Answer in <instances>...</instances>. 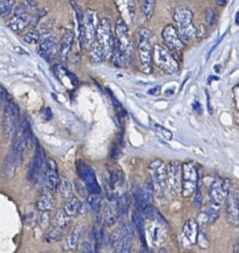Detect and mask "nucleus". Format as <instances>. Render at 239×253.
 Returning <instances> with one entry per match:
<instances>
[{"label":"nucleus","instance_id":"obj_1","mask_svg":"<svg viewBox=\"0 0 239 253\" xmlns=\"http://www.w3.org/2000/svg\"><path fill=\"white\" fill-rule=\"evenodd\" d=\"M145 215L148 220L147 232L154 246H160L167 237V225L161 214L151 205L144 210Z\"/></svg>","mask_w":239,"mask_h":253},{"label":"nucleus","instance_id":"obj_2","mask_svg":"<svg viewBox=\"0 0 239 253\" xmlns=\"http://www.w3.org/2000/svg\"><path fill=\"white\" fill-rule=\"evenodd\" d=\"M151 33L145 28H141L137 34V47L141 69L144 74H150L152 71L153 48L150 44Z\"/></svg>","mask_w":239,"mask_h":253},{"label":"nucleus","instance_id":"obj_3","mask_svg":"<svg viewBox=\"0 0 239 253\" xmlns=\"http://www.w3.org/2000/svg\"><path fill=\"white\" fill-rule=\"evenodd\" d=\"M173 18L183 41H191L197 37V28L193 25V12L188 6L176 8Z\"/></svg>","mask_w":239,"mask_h":253},{"label":"nucleus","instance_id":"obj_4","mask_svg":"<svg viewBox=\"0 0 239 253\" xmlns=\"http://www.w3.org/2000/svg\"><path fill=\"white\" fill-rule=\"evenodd\" d=\"M153 62L159 69L168 75H174L179 70L178 60L173 54L160 45L153 47Z\"/></svg>","mask_w":239,"mask_h":253},{"label":"nucleus","instance_id":"obj_5","mask_svg":"<svg viewBox=\"0 0 239 253\" xmlns=\"http://www.w3.org/2000/svg\"><path fill=\"white\" fill-rule=\"evenodd\" d=\"M199 175L194 163L186 162L182 165V195L191 197L198 189Z\"/></svg>","mask_w":239,"mask_h":253},{"label":"nucleus","instance_id":"obj_6","mask_svg":"<svg viewBox=\"0 0 239 253\" xmlns=\"http://www.w3.org/2000/svg\"><path fill=\"white\" fill-rule=\"evenodd\" d=\"M114 40H115V38L112 35L110 21L108 19L104 18L99 23V26L97 29V35H96V41L100 44V46L104 50L106 58H112Z\"/></svg>","mask_w":239,"mask_h":253},{"label":"nucleus","instance_id":"obj_7","mask_svg":"<svg viewBox=\"0 0 239 253\" xmlns=\"http://www.w3.org/2000/svg\"><path fill=\"white\" fill-rule=\"evenodd\" d=\"M230 186L231 184L229 182V180H222L219 178L215 179L209 187L210 204L220 207L222 203L225 201Z\"/></svg>","mask_w":239,"mask_h":253},{"label":"nucleus","instance_id":"obj_8","mask_svg":"<svg viewBox=\"0 0 239 253\" xmlns=\"http://www.w3.org/2000/svg\"><path fill=\"white\" fill-rule=\"evenodd\" d=\"M227 222L232 226H239V191L230 186L225 198Z\"/></svg>","mask_w":239,"mask_h":253},{"label":"nucleus","instance_id":"obj_9","mask_svg":"<svg viewBox=\"0 0 239 253\" xmlns=\"http://www.w3.org/2000/svg\"><path fill=\"white\" fill-rule=\"evenodd\" d=\"M99 23L97 12L92 9H87L84 13V46L87 49H90L92 44L96 41Z\"/></svg>","mask_w":239,"mask_h":253},{"label":"nucleus","instance_id":"obj_10","mask_svg":"<svg viewBox=\"0 0 239 253\" xmlns=\"http://www.w3.org/2000/svg\"><path fill=\"white\" fill-rule=\"evenodd\" d=\"M162 39L166 48L172 54H179L185 48V44L180 37L178 30L171 24L167 25L162 31Z\"/></svg>","mask_w":239,"mask_h":253},{"label":"nucleus","instance_id":"obj_11","mask_svg":"<svg viewBox=\"0 0 239 253\" xmlns=\"http://www.w3.org/2000/svg\"><path fill=\"white\" fill-rule=\"evenodd\" d=\"M115 35L116 39L121 46L122 50L125 52L127 58L133 53V43L131 40V36L128 28V24L124 19L120 18L117 20L115 25Z\"/></svg>","mask_w":239,"mask_h":253},{"label":"nucleus","instance_id":"obj_12","mask_svg":"<svg viewBox=\"0 0 239 253\" xmlns=\"http://www.w3.org/2000/svg\"><path fill=\"white\" fill-rule=\"evenodd\" d=\"M167 185L175 196L182 192V166L178 161H171L167 166Z\"/></svg>","mask_w":239,"mask_h":253},{"label":"nucleus","instance_id":"obj_13","mask_svg":"<svg viewBox=\"0 0 239 253\" xmlns=\"http://www.w3.org/2000/svg\"><path fill=\"white\" fill-rule=\"evenodd\" d=\"M77 173L78 176L80 177L82 179V181L85 183L86 188L90 193H101V189L97 182L95 172L89 165L83 162H79L77 164Z\"/></svg>","mask_w":239,"mask_h":253},{"label":"nucleus","instance_id":"obj_14","mask_svg":"<svg viewBox=\"0 0 239 253\" xmlns=\"http://www.w3.org/2000/svg\"><path fill=\"white\" fill-rule=\"evenodd\" d=\"M149 172L153 184H156L159 189L164 191L167 187V167L164 162L160 159L153 160L149 165Z\"/></svg>","mask_w":239,"mask_h":253},{"label":"nucleus","instance_id":"obj_15","mask_svg":"<svg viewBox=\"0 0 239 253\" xmlns=\"http://www.w3.org/2000/svg\"><path fill=\"white\" fill-rule=\"evenodd\" d=\"M59 46L60 44L58 39L51 36V37L46 38L41 44L39 45L37 52L44 59L51 61L55 58L57 53L60 51Z\"/></svg>","mask_w":239,"mask_h":253},{"label":"nucleus","instance_id":"obj_16","mask_svg":"<svg viewBox=\"0 0 239 253\" xmlns=\"http://www.w3.org/2000/svg\"><path fill=\"white\" fill-rule=\"evenodd\" d=\"M115 5L127 24H132L136 16L135 0H114Z\"/></svg>","mask_w":239,"mask_h":253},{"label":"nucleus","instance_id":"obj_17","mask_svg":"<svg viewBox=\"0 0 239 253\" xmlns=\"http://www.w3.org/2000/svg\"><path fill=\"white\" fill-rule=\"evenodd\" d=\"M33 14H22V13H14V16L8 23V27L15 33L21 34L25 31V29L32 22Z\"/></svg>","mask_w":239,"mask_h":253},{"label":"nucleus","instance_id":"obj_18","mask_svg":"<svg viewBox=\"0 0 239 253\" xmlns=\"http://www.w3.org/2000/svg\"><path fill=\"white\" fill-rule=\"evenodd\" d=\"M73 40H74V33L71 30H66L60 43L59 56L61 61H66L73 44Z\"/></svg>","mask_w":239,"mask_h":253},{"label":"nucleus","instance_id":"obj_19","mask_svg":"<svg viewBox=\"0 0 239 253\" xmlns=\"http://www.w3.org/2000/svg\"><path fill=\"white\" fill-rule=\"evenodd\" d=\"M56 206V198L49 190H43L39 195L37 208L41 212H49Z\"/></svg>","mask_w":239,"mask_h":253},{"label":"nucleus","instance_id":"obj_20","mask_svg":"<svg viewBox=\"0 0 239 253\" xmlns=\"http://www.w3.org/2000/svg\"><path fill=\"white\" fill-rule=\"evenodd\" d=\"M199 234H200L199 226L194 220H189L185 223L183 227V236L190 244H196L198 242Z\"/></svg>","mask_w":239,"mask_h":253},{"label":"nucleus","instance_id":"obj_21","mask_svg":"<svg viewBox=\"0 0 239 253\" xmlns=\"http://www.w3.org/2000/svg\"><path fill=\"white\" fill-rule=\"evenodd\" d=\"M85 227L84 226H77L71 233V234L69 235V237L67 238L64 246H63V250L64 251H74L77 248L78 245V241L80 239V236L83 234Z\"/></svg>","mask_w":239,"mask_h":253},{"label":"nucleus","instance_id":"obj_22","mask_svg":"<svg viewBox=\"0 0 239 253\" xmlns=\"http://www.w3.org/2000/svg\"><path fill=\"white\" fill-rule=\"evenodd\" d=\"M102 219L107 226H112L116 223L117 220V206L116 209L113 207L112 203L110 202H103L102 203Z\"/></svg>","mask_w":239,"mask_h":253},{"label":"nucleus","instance_id":"obj_23","mask_svg":"<svg viewBox=\"0 0 239 253\" xmlns=\"http://www.w3.org/2000/svg\"><path fill=\"white\" fill-rule=\"evenodd\" d=\"M47 178L48 182L50 184V187L53 190H56L60 185L59 180V172H58V166L54 159L48 160V166H47Z\"/></svg>","mask_w":239,"mask_h":253},{"label":"nucleus","instance_id":"obj_24","mask_svg":"<svg viewBox=\"0 0 239 253\" xmlns=\"http://www.w3.org/2000/svg\"><path fill=\"white\" fill-rule=\"evenodd\" d=\"M113 63L117 67H125L126 66V59L127 56L125 52L122 50L121 46H120L119 42L115 38L114 40V48H113V54L111 58Z\"/></svg>","mask_w":239,"mask_h":253},{"label":"nucleus","instance_id":"obj_25","mask_svg":"<svg viewBox=\"0 0 239 253\" xmlns=\"http://www.w3.org/2000/svg\"><path fill=\"white\" fill-rule=\"evenodd\" d=\"M124 237L121 241V243L119 244L118 251L121 253H128L132 249V244H133V239H134V234L133 230L129 225L124 226Z\"/></svg>","mask_w":239,"mask_h":253},{"label":"nucleus","instance_id":"obj_26","mask_svg":"<svg viewBox=\"0 0 239 253\" xmlns=\"http://www.w3.org/2000/svg\"><path fill=\"white\" fill-rule=\"evenodd\" d=\"M142 212L137 210L136 212H134L133 214V224L134 226L136 227L139 234V237L141 238V241H142V244L143 246H146V243H145V228H144V220H143V216H142Z\"/></svg>","mask_w":239,"mask_h":253},{"label":"nucleus","instance_id":"obj_27","mask_svg":"<svg viewBox=\"0 0 239 253\" xmlns=\"http://www.w3.org/2000/svg\"><path fill=\"white\" fill-rule=\"evenodd\" d=\"M22 136H23V138L25 141L26 148L29 150H32L33 147L36 144V142H35V137H34L31 126L26 119H24L22 122Z\"/></svg>","mask_w":239,"mask_h":253},{"label":"nucleus","instance_id":"obj_28","mask_svg":"<svg viewBox=\"0 0 239 253\" xmlns=\"http://www.w3.org/2000/svg\"><path fill=\"white\" fill-rule=\"evenodd\" d=\"M69 214L65 212V210H59L58 213L56 214L55 216V223L58 229H60L61 231H64L68 228L70 224V219Z\"/></svg>","mask_w":239,"mask_h":253},{"label":"nucleus","instance_id":"obj_29","mask_svg":"<svg viewBox=\"0 0 239 253\" xmlns=\"http://www.w3.org/2000/svg\"><path fill=\"white\" fill-rule=\"evenodd\" d=\"M90 56H91V61L94 63H100L104 59H106V55L100 44L95 41L92 46L90 47Z\"/></svg>","mask_w":239,"mask_h":253},{"label":"nucleus","instance_id":"obj_30","mask_svg":"<svg viewBox=\"0 0 239 253\" xmlns=\"http://www.w3.org/2000/svg\"><path fill=\"white\" fill-rule=\"evenodd\" d=\"M38 6V3L35 0H23V1L16 7L14 13L22 14H34Z\"/></svg>","mask_w":239,"mask_h":253},{"label":"nucleus","instance_id":"obj_31","mask_svg":"<svg viewBox=\"0 0 239 253\" xmlns=\"http://www.w3.org/2000/svg\"><path fill=\"white\" fill-rule=\"evenodd\" d=\"M81 204L75 197H70L69 200L64 204V210L70 216H76L80 213Z\"/></svg>","mask_w":239,"mask_h":253},{"label":"nucleus","instance_id":"obj_32","mask_svg":"<svg viewBox=\"0 0 239 253\" xmlns=\"http://www.w3.org/2000/svg\"><path fill=\"white\" fill-rule=\"evenodd\" d=\"M133 196H134V202H135V206H136L137 210H139L140 212H144L147 205L144 201L142 190L139 186H135Z\"/></svg>","mask_w":239,"mask_h":253},{"label":"nucleus","instance_id":"obj_33","mask_svg":"<svg viewBox=\"0 0 239 253\" xmlns=\"http://www.w3.org/2000/svg\"><path fill=\"white\" fill-rule=\"evenodd\" d=\"M40 173H41V171H40V169L38 168V166L36 165V163L34 162V160H32L31 163L29 164V167H28L27 179L29 180V181H30L31 183L35 184V183L38 182L39 176L41 175Z\"/></svg>","mask_w":239,"mask_h":253},{"label":"nucleus","instance_id":"obj_34","mask_svg":"<svg viewBox=\"0 0 239 253\" xmlns=\"http://www.w3.org/2000/svg\"><path fill=\"white\" fill-rule=\"evenodd\" d=\"M15 7L14 0H0V14L4 18L8 16Z\"/></svg>","mask_w":239,"mask_h":253},{"label":"nucleus","instance_id":"obj_35","mask_svg":"<svg viewBox=\"0 0 239 253\" xmlns=\"http://www.w3.org/2000/svg\"><path fill=\"white\" fill-rule=\"evenodd\" d=\"M59 191L63 199H69L71 197V183L68 179L62 178L60 180Z\"/></svg>","mask_w":239,"mask_h":253},{"label":"nucleus","instance_id":"obj_36","mask_svg":"<svg viewBox=\"0 0 239 253\" xmlns=\"http://www.w3.org/2000/svg\"><path fill=\"white\" fill-rule=\"evenodd\" d=\"M88 203L91 207V209L96 213L98 214L100 212V209L102 208V198L100 196V193L99 194H95V193H90L89 197H88Z\"/></svg>","mask_w":239,"mask_h":253},{"label":"nucleus","instance_id":"obj_37","mask_svg":"<svg viewBox=\"0 0 239 253\" xmlns=\"http://www.w3.org/2000/svg\"><path fill=\"white\" fill-rule=\"evenodd\" d=\"M155 0H143L142 2V14L146 20H149L154 12Z\"/></svg>","mask_w":239,"mask_h":253},{"label":"nucleus","instance_id":"obj_38","mask_svg":"<svg viewBox=\"0 0 239 253\" xmlns=\"http://www.w3.org/2000/svg\"><path fill=\"white\" fill-rule=\"evenodd\" d=\"M124 237V231L122 229H116L110 234V244L112 246H119Z\"/></svg>","mask_w":239,"mask_h":253},{"label":"nucleus","instance_id":"obj_39","mask_svg":"<svg viewBox=\"0 0 239 253\" xmlns=\"http://www.w3.org/2000/svg\"><path fill=\"white\" fill-rule=\"evenodd\" d=\"M117 211L120 216H125L128 213V202L126 196H121L117 202Z\"/></svg>","mask_w":239,"mask_h":253},{"label":"nucleus","instance_id":"obj_40","mask_svg":"<svg viewBox=\"0 0 239 253\" xmlns=\"http://www.w3.org/2000/svg\"><path fill=\"white\" fill-rule=\"evenodd\" d=\"M41 33H40V31H35V30H32V31H29L26 36L24 37V41L27 43V44H30V45H33V44H37L40 39H41Z\"/></svg>","mask_w":239,"mask_h":253},{"label":"nucleus","instance_id":"obj_41","mask_svg":"<svg viewBox=\"0 0 239 253\" xmlns=\"http://www.w3.org/2000/svg\"><path fill=\"white\" fill-rule=\"evenodd\" d=\"M60 229H58V230H53L51 231L47 236H46V241L48 242H56V241H59L61 239V233H60Z\"/></svg>","mask_w":239,"mask_h":253},{"label":"nucleus","instance_id":"obj_42","mask_svg":"<svg viewBox=\"0 0 239 253\" xmlns=\"http://www.w3.org/2000/svg\"><path fill=\"white\" fill-rule=\"evenodd\" d=\"M39 224L40 226L42 227V229L47 230L50 226V216L47 214V212H44L41 215H40V219H39Z\"/></svg>","mask_w":239,"mask_h":253},{"label":"nucleus","instance_id":"obj_43","mask_svg":"<svg viewBox=\"0 0 239 253\" xmlns=\"http://www.w3.org/2000/svg\"><path fill=\"white\" fill-rule=\"evenodd\" d=\"M151 123H152V122H151ZM152 125H153V128H154L155 130H157L159 133H160L166 139H171V138H172V133H171V132H169L168 130H166L165 128H163L162 126L158 125V124H156V123H152Z\"/></svg>","mask_w":239,"mask_h":253},{"label":"nucleus","instance_id":"obj_44","mask_svg":"<svg viewBox=\"0 0 239 253\" xmlns=\"http://www.w3.org/2000/svg\"><path fill=\"white\" fill-rule=\"evenodd\" d=\"M216 19H217V14L215 12L214 9L212 8H208L206 10V22L209 26L213 25L215 22H216Z\"/></svg>","mask_w":239,"mask_h":253},{"label":"nucleus","instance_id":"obj_45","mask_svg":"<svg viewBox=\"0 0 239 253\" xmlns=\"http://www.w3.org/2000/svg\"><path fill=\"white\" fill-rule=\"evenodd\" d=\"M233 101L235 108L239 111V83L233 88Z\"/></svg>","mask_w":239,"mask_h":253},{"label":"nucleus","instance_id":"obj_46","mask_svg":"<svg viewBox=\"0 0 239 253\" xmlns=\"http://www.w3.org/2000/svg\"><path fill=\"white\" fill-rule=\"evenodd\" d=\"M198 243L200 244V246L202 248H208L209 247V241L207 240L206 236L204 234H199V237H198Z\"/></svg>","mask_w":239,"mask_h":253},{"label":"nucleus","instance_id":"obj_47","mask_svg":"<svg viewBox=\"0 0 239 253\" xmlns=\"http://www.w3.org/2000/svg\"><path fill=\"white\" fill-rule=\"evenodd\" d=\"M79 250L82 251V252H87V253H90V252L93 251L92 246H91L90 243L87 242V241H83V242L80 244V249H79Z\"/></svg>","mask_w":239,"mask_h":253},{"label":"nucleus","instance_id":"obj_48","mask_svg":"<svg viewBox=\"0 0 239 253\" xmlns=\"http://www.w3.org/2000/svg\"><path fill=\"white\" fill-rule=\"evenodd\" d=\"M197 194H196V196H195V201H194V204H195V206L197 207V208H200L201 206H202V196H201V193L198 191V189H197Z\"/></svg>","mask_w":239,"mask_h":253},{"label":"nucleus","instance_id":"obj_49","mask_svg":"<svg viewBox=\"0 0 239 253\" xmlns=\"http://www.w3.org/2000/svg\"><path fill=\"white\" fill-rule=\"evenodd\" d=\"M205 34H206V30H205V27L203 25H201L200 27L197 28V38L198 39L204 38Z\"/></svg>","mask_w":239,"mask_h":253},{"label":"nucleus","instance_id":"obj_50","mask_svg":"<svg viewBox=\"0 0 239 253\" xmlns=\"http://www.w3.org/2000/svg\"><path fill=\"white\" fill-rule=\"evenodd\" d=\"M44 114H45V118H46L47 120H51V119L53 118V114H52V112H51L50 108H47V109H46L45 112H44Z\"/></svg>","mask_w":239,"mask_h":253},{"label":"nucleus","instance_id":"obj_51","mask_svg":"<svg viewBox=\"0 0 239 253\" xmlns=\"http://www.w3.org/2000/svg\"><path fill=\"white\" fill-rule=\"evenodd\" d=\"M193 107H194V110L196 111V112H198V113H202L201 111H202V109H201V106H200V104H199L198 102H195L194 103V105H193Z\"/></svg>","mask_w":239,"mask_h":253},{"label":"nucleus","instance_id":"obj_52","mask_svg":"<svg viewBox=\"0 0 239 253\" xmlns=\"http://www.w3.org/2000/svg\"><path fill=\"white\" fill-rule=\"evenodd\" d=\"M215 1H216L218 6H221L222 7V6H224L227 3L228 0H215Z\"/></svg>","mask_w":239,"mask_h":253},{"label":"nucleus","instance_id":"obj_53","mask_svg":"<svg viewBox=\"0 0 239 253\" xmlns=\"http://www.w3.org/2000/svg\"><path fill=\"white\" fill-rule=\"evenodd\" d=\"M159 89H160V88H159V86H158V87H156V89L154 88V89H151V90H149V93H150V94H153V93H157V92L159 91Z\"/></svg>","mask_w":239,"mask_h":253}]
</instances>
